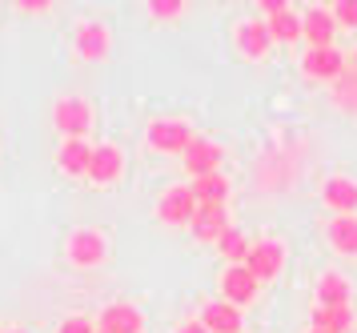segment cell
<instances>
[{
    "label": "cell",
    "instance_id": "obj_1",
    "mask_svg": "<svg viewBox=\"0 0 357 333\" xmlns=\"http://www.w3.org/2000/svg\"><path fill=\"white\" fill-rule=\"evenodd\" d=\"M52 125L61 128L68 141H84V133L93 128V109L81 96H65V101L52 105Z\"/></svg>",
    "mask_w": 357,
    "mask_h": 333
},
{
    "label": "cell",
    "instance_id": "obj_2",
    "mask_svg": "<svg viewBox=\"0 0 357 333\" xmlns=\"http://www.w3.org/2000/svg\"><path fill=\"white\" fill-rule=\"evenodd\" d=\"M145 141L157 153H185L193 145V128L185 125V121H153L145 128Z\"/></svg>",
    "mask_w": 357,
    "mask_h": 333
},
{
    "label": "cell",
    "instance_id": "obj_3",
    "mask_svg": "<svg viewBox=\"0 0 357 333\" xmlns=\"http://www.w3.org/2000/svg\"><path fill=\"white\" fill-rule=\"evenodd\" d=\"M185 157V169L197 177H209V173H221V161H225V149L217 141H209V137H193V145L181 153Z\"/></svg>",
    "mask_w": 357,
    "mask_h": 333
},
{
    "label": "cell",
    "instance_id": "obj_4",
    "mask_svg": "<svg viewBox=\"0 0 357 333\" xmlns=\"http://www.w3.org/2000/svg\"><path fill=\"white\" fill-rule=\"evenodd\" d=\"M193 213H197V197H193L189 185H173V189L157 201V217H161L165 225H189Z\"/></svg>",
    "mask_w": 357,
    "mask_h": 333
},
{
    "label": "cell",
    "instance_id": "obj_5",
    "mask_svg": "<svg viewBox=\"0 0 357 333\" xmlns=\"http://www.w3.org/2000/svg\"><path fill=\"white\" fill-rule=\"evenodd\" d=\"M105 233H97V229H77L73 237H68V261L73 265H81V269H93V265H100L105 261Z\"/></svg>",
    "mask_w": 357,
    "mask_h": 333
},
{
    "label": "cell",
    "instance_id": "obj_6",
    "mask_svg": "<svg viewBox=\"0 0 357 333\" xmlns=\"http://www.w3.org/2000/svg\"><path fill=\"white\" fill-rule=\"evenodd\" d=\"M301 73L305 77H313V80H333L345 73V57H341V48L333 45V48H309L305 57H301Z\"/></svg>",
    "mask_w": 357,
    "mask_h": 333
},
{
    "label": "cell",
    "instance_id": "obj_7",
    "mask_svg": "<svg viewBox=\"0 0 357 333\" xmlns=\"http://www.w3.org/2000/svg\"><path fill=\"white\" fill-rule=\"evenodd\" d=\"M281 265H285V249H281L277 241H257V245L249 249V257H245V269L257 277V286L269 281V277H277Z\"/></svg>",
    "mask_w": 357,
    "mask_h": 333
},
{
    "label": "cell",
    "instance_id": "obj_8",
    "mask_svg": "<svg viewBox=\"0 0 357 333\" xmlns=\"http://www.w3.org/2000/svg\"><path fill=\"white\" fill-rule=\"evenodd\" d=\"M333 32H337V20L329 8H309L301 16V40H309V48H333Z\"/></svg>",
    "mask_w": 357,
    "mask_h": 333
},
{
    "label": "cell",
    "instance_id": "obj_9",
    "mask_svg": "<svg viewBox=\"0 0 357 333\" xmlns=\"http://www.w3.org/2000/svg\"><path fill=\"white\" fill-rule=\"evenodd\" d=\"M229 229V213L225 205H197L193 221H189V233H193L197 241H205V245H217V237Z\"/></svg>",
    "mask_w": 357,
    "mask_h": 333
},
{
    "label": "cell",
    "instance_id": "obj_10",
    "mask_svg": "<svg viewBox=\"0 0 357 333\" xmlns=\"http://www.w3.org/2000/svg\"><path fill=\"white\" fill-rule=\"evenodd\" d=\"M221 293H225L229 305H249L253 297H257V277L245 269V265H229L225 277H221Z\"/></svg>",
    "mask_w": 357,
    "mask_h": 333
},
{
    "label": "cell",
    "instance_id": "obj_11",
    "mask_svg": "<svg viewBox=\"0 0 357 333\" xmlns=\"http://www.w3.org/2000/svg\"><path fill=\"white\" fill-rule=\"evenodd\" d=\"M321 201L337 217H354L357 213V181H349V177H329L321 185Z\"/></svg>",
    "mask_w": 357,
    "mask_h": 333
},
{
    "label": "cell",
    "instance_id": "obj_12",
    "mask_svg": "<svg viewBox=\"0 0 357 333\" xmlns=\"http://www.w3.org/2000/svg\"><path fill=\"white\" fill-rule=\"evenodd\" d=\"M97 330L100 333H141V330H145V318H141V309H137V305L116 302V305H105Z\"/></svg>",
    "mask_w": 357,
    "mask_h": 333
},
{
    "label": "cell",
    "instance_id": "obj_13",
    "mask_svg": "<svg viewBox=\"0 0 357 333\" xmlns=\"http://www.w3.org/2000/svg\"><path fill=\"white\" fill-rule=\"evenodd\" d=\"M121 169H125V157H121L116 145H97L93 149V165H89V181L93 185H113L121 177Z\"/></svg>",
    "mask_w": 357,
    "mask_h": 333
},
{
    "label": "cell",
    "instance_id": "obj_14",
    "mask_svg": "<svg viewBox=\"0 0 357 333\" xmlns=\"http://www.w3.org/2000/svg\"><path fill=\"white\" fill-rule=\"evenodd\" d=\"M197 321H201L209 333H241V309L229 305L225 297H221V302H209L205 309H201Z\"/></svg>",
    "mask_w": 357,
    "mask_h": 333
},
{
    "label": "cell",
    "instance_id": "obj_15",
    "mask_svg": "<svg viewBox=\"0 0 357 333\" xmlns=\"http://www.w3.org/2000/svg\"><path fill=\"white\" fill-rule=\"evenodd\" d=\"M237 48H241L245 57L261 61V57L273 48V32H269V20H245L241 29H237Z\"/></svg>",
    "mask_w": 357,
    "mask_h": 333
},
{
    "label": "cell",
    "instance_id": "obj_16",
    "mask_svg": "<svg viewBox=\"0 0 357 333\" xmlns=\"http://www.w3.org/2000/svg\"><path fill=\"white\" fill-rule=\"evenodd\" d=\"M56 165L65 177H89V165H93V145L89 141H65L61 153H56Z\"/></svg>",
    "mask_w": 357,
    "mask_h": 333
},
{
    "label": "cell",
    "instance_id": "obj_17",
    "mask_svg": "<svg viewBox=\"0 0 357 333\" xmlns=\"http://www.w3.org/2000/svg\"><path fill=\"white\" fill-rule=\"evenodd\" d=\"M77 52H81L84 61H105V52H109V29L97 24V20H84L81 29H77Z\"/></svg>",
    "mask_w": 357,
    "mask_h": 333
},
{
    "label": "cell",
    "instance_id": "obj_18",
    "mask_svg": "<svg viewBox=\"0 0 357 333\" xmlns=\"http://www.w3.org/2000/svg\"><path fill=\"white\" fill-rule=\"evenodd\" d=\"M193 197H197V205H225V197H229V177L225 173H209V177H197L193 185Z\"/></svg>",
    "mask_w": 357,
    "mask_h": 333
},
{
    "label": "cell",
    "instance_id": "obj_19",
    "mask_svg": "<svg viewBox=\"0 0 357 333\" xmlns=\"http://www.w3.org/2000/svg\"><path fill=\"white\" fill-rule=\"evenodd\" d=\"M317 305H321V309H341V305H349V281H345L341 273H325L321 281H317Z\"/></svg>",
    "mask_w": 357,
    "mask_h": 333
},
{
    "label": "cell",
    "instance_id": "obj_20",
    "mask_svg": "<svg viewBox=\"0 0 357 333\" xmlns=\"http://www.w3.org/2000/svg\"><path fill=\"white\" fill-rule=\"evenodd\" d=\"M329 245L345 257H357V217H333L329 221Z\"/></svg>",
    "mask_w": 357,
    "mask_h": 333
},
{
    "label": "cell",
    "instance_id": "obj_21",
    "mask_svg": "<svg viewBox=\"0 0 357 333\" xmlns=\"http://www.w3.org/2000/svg\"><path fill=\"white\" fill-rule=\"evenodd\" d=\"M313 330H325V333H349L354 325V309L349 305H341V309H321V305H313Z\"/></svg>",
    "mask_w": 357,
    "mask_h": 333
},
{
    "label": "cell",
    "instance_id": "obj_22",
    "mask_svg": "<svg viewBox=\"0 0 357 333\" xmlns=\"http://www.w3.org/2000/svg\"><path fill=\"white\" fill-rule=\"evenodd\" d=\"M217 249H221V257H225L229 265H245V257H249V249H253V245H249V237H245L237 225H229L225 233L217 237Z\"/></svg>",
    "mask_w": 357,
    "mask_h": 333
},
{
    "label": "cell",
    "instance_id": "obj_23",
    "mask_svg": "<svg viewBox=\"0 0 357 333\" xmlns=\"http://www.w3.org/2000/svg\"><path fill=\"white\" fill-rule=\"evenodd\" d=\"M269 32H273V45L277 40H281V45H293V40H301V16L285 8L281 16L269 20Z\"/></svg>",
    "mask_w": 357,
    "mask_h": 333
},
{
    "label": "cell",
    "instance_id": "obj_24",
    "mask_svg": "<svg viewBox=\"0 0 357 333\" xmlns=\"http://www.w3.org/2000/svg\"><path fill=\"white\" fill-rule=\"evenodd\" d=\"M333 101H337V109H345V112H354L357 117V68L349 73H341L337 80H333Z\"/></svg>",
    "mask_w": 357,
    "mask_h": 333
},
{
    "label": "cell",
    "instance_id": "obj_25",
    "mask_svg": "<svg viewBox=\"0 0 357 333\" xmlns=\"http://www.w3.org/2000/svg\"><path fill=\"white\" fill-rule=\"evenodd\" d=\"M149 13L157 20H177L185 13V0H149Z\"/></svg>",
    "mask_w": 357,
    "mask_h": 333
},
{
    "label": "cell",
    "instance_id": "obj_26",
    "mask_svg": "<svg viewBox=\"0 0 357 333\" xmlns=\"http://www.w3.org/2000/svg\"><path fill=\"white\" fill-rule=\"evenodd\" d=\"M329 13H333V20H337V24H345V29H357V0H337Z\"/></svg>",
    "mask_w": 357,
    "mask_h": 333
},
{
    "label": "cell",
    "instance_id": "obj_27",
    "mask_svg": "<svg viewBox=\"0 0 357 333\" xmlns=\"http://www.w3.org/2000/svg\"><path fill=\"white\" fill-rule=\"evenodd\" d=\"M56 333H97V330H93V321L89 318H65Z\"/></svg>",
    "mask_w": 357,
    "mask_h": 333
},
{
    "label": "cell",
    "instance_id": "obj_28",
    "mask_svg": "<svg viewBox=\"0 0 357 333\" xmlns=\"http://www.w3.org/2000/svg\"><path fill=\"white\" fill-rule=\"evenodd\" d=\"M257 8H261V13H265V16H269V20H273V16H281V13H285V8H289V4H285V0H261Z\"/></svg>",
    "mask_w": 357,
    "mask_h": 333
},
{
    "label": "cell",
    "instance_id": "obj_29",
    "mask_svg": "<svg viewBox=\"0 0 357 333\" xmlns=\"http://www.w3.org/2000/svg\"><path fill=\"white\" fill-rule=\"evenodd\" d=\"M17 8H24V13H49L52 4H49V0H20Z\"/></svg>",
    "mask_w": 357,
    "mask_h": 333
},
{
    "label": "cell",
    "instance_id": "obj_30",
    "mask_svg": "<svg viewBox=\"0 0 357 333\" xmlns=\"http://www.w3.org/2000/svg\"><path fill=\"white\" fill-rule=\"evenodd\" d=\"M177 333H209V330H205V325H201V321H185V325H181Z\"/></svg>",
    "mask_w": 357,
    "mask_h": 333
},
{
    "label": "cell",
    "instance_id": "obj_31",
    "mask_svg": "<svg viewBox=\"0 0 357 333\" xmlns=\"http://www.w3.org/2000/svg\"><path fill=\"white\" fill-rule=\"evenodd\" d=\"M354 68H357V48H354Z\"/></svg>",
    "mask_w": 357,
    "mask_h": 333
},
{
    "label": "cell",
    "instance_id": "obj_32",
    "mask_svg": "<svg viewBox=\"0 0 357 333\" xmlns=\"http://www.w3.org/2000/svg\"><path fill=\"white\" fill-rule=\"evenodd\" d=\"M309 333H325V330H309Z\"/></svg>",
    "mask_w": 357,
    "mask_h": 333
},
{
    "label": "cell",
    "instance_id": "obj_33",
    "mask_svg": "<svg viewBox=\"0 0 357 333\" xmlns=\"http://www.w3.org/2000/svg\"><path fill=\"white\" fill-rule=\"evenodd\" d=\"M8 333H24V330H8Z\"/></svg>",
    "mask_w": 357,
    "mask_h": 333
},
{
    "label": "cell",
    "instance_id": "obj_34",
    "mask_svg": "<svg viewBox=\"0 0 357 333\" xmlns=\"http://www.w3.org/2000/svg\"><path fill=\"white\" fill-rule=\"evenodd\" d=\"M0 333H4V330H0Z\"/></svg>",
    "mask_w": 357,
    "mask_h": 333
},
{
    "label": "cell",
    "instance_id": "obj_35",
    "mask_svg": "<svg viewBox=\"0 0 357 333\" xmlns=\"http://www.w3.org/2000/svg\"><path fill=\"white\" fill-rule=\"evenodd\" d=\"M97 333H100V330H97Z\"/></svg>",
    "mask_w": 357,
    "mask_h": 333
}]
</instances>
